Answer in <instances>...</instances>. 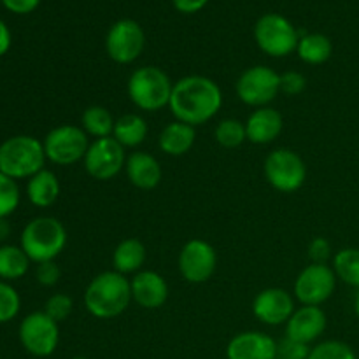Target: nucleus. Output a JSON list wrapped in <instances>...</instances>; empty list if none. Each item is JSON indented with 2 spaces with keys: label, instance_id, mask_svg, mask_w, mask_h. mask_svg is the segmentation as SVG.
Segmentation results:
<instances>
[{
  "label": "nucleus",
  "instance_id": "2eb2a0df",
  "mask_svg": "<svg viewBox=\"0 0 359 359\" xmlns=\"http://www.w3.org/2000/svg\"><path fill=\"white\" fill-rule=\"evenodd\" d=\"M294 311L297 307H294L293 294L283 287H266L259 291L252 300V314L263 325H286Z\"/></svg>",
  "mask_w": 359,
  "mask_h": 359
},
{
  "label": "nucleus",
  "instance_id": "f704fd0d",
  "mask_svg": "<svg viewBox=\"0 0 359 359\" xmlns=\"http://www.w3.org/2000/svg\"><path fill=\"white\" fill-rule=\"evenodd\" d=\"M309 353H311L309 346L284 337V339L279 342L277 359H307Z\"/></svg>",
  "mask_w": 359,
  "mask_h": 359
},
{
  "label": "nucleus",
  "instance_id": "473e14b6",
  "mask_svg": "<svg viewBox=\"0 0 359 359\" xmlns=\"http://www.w3.org/2000/svg\"><path fill=\"white\" fill-rule=\"evenodd\" d=\"M74 302L69 294L65 293H55L53 297L48 298L44 305V312L56 323H62L72 314Z\"/></svg>",
  "mask_w": 359,
  "mask_h": 359
},
{
  "label": "nucleus",
  "instance_id": "aec40b11",
  "mask_svg": "<svg viewBox=\"0 0 359 359\" xmlns=\"http://www.w3.org/2000/svg\"><path fill=\"white\" fill-rule=\"evenodd\" d=\"M125 172L128 181L135 188L144 189V191L156 188L163 177L160 161L146 151H135L130 156H126Z\"/></svg>",
  "mask_w": 359,
  "mask_h": 359
},
{
  "label": "nucleus",
  "instance_id": "7c9ffc66",
  "mask_svg": "<svg viewBox=\"0 0 359 359\" xmlns=\"http://www.w3.org/2000/svg\"><path fill=\"white\" fill-rule=\"evenodd\" d=\"M20 205V188L16 181L0 172V219L14 212Z\"/></svg>",
  "mask_w": 359,
  "mask_h": 359
},
{
  "label": "nucleus",
  "instance_id": "423d86ee",
  "mask_svg": "<svg viewBox=\"0 0 359 359\" xmlns=\"http://www.w3.org/2000/svg\"><path fill=\"white\" fill-rule=\"evenodd\" d=\"M258 48L272 58H284L297 51L300 34L286 16L277 13L263 14L255 25Z\"/></svg>",
  "mask_w": 359,
  "mask_h": 359
},
{
  "label": "nucleus",
  "instance_id": "ea45409f",
  "mask_svg": "<svg viewBox=\"0 0 359 359\" xmlns=\"http://www.w3.org/2000/svg\"><path fill=\"white\" fill-rule=\"evenodd\" d=\"M11 48V32L7 25L0 20V56L6 55Z\"/></svg>",
  "mask_w": 359,
  "mask_h": 359
},
{
  "label": "nucleus",
  "instance_id": "ddd939ff",
  "mask_svg": "<svg viewBox=\"0 0 359 359\" xmlns=\"http://www.w3.org/2000/svg\"><path fill=\"white\" fill-rule=\"evenodd\" d=\"M125 147L114 139H97L90 144L83 165L88 175L97 181H111L125 168Z\"/></svg>",
  "mask_w": 359,
  "mask_h": 359
},
{
  "label": "nucleus",
  "instance_id": "f3484780",
  "mask_svg": "<svg viewBox=\"0 0 359 359\" xmlns=\"http://www.w3.org/2000/svg\"><path fill=\"white\" fill-rule=\"evenodd\" d=\"M279 344L263 332H242L226 346L228 359H277Z\"/></svg>",
  "mask_w": 359,
  "mask_h": 359
},
{
  "label": "nucleus",
  "instance_id": "7ed1b4c3",
  "mask_svg": "<svg viewBox=\"0 0 359 359\" xmlns=\"http://www.w3.org/2000/svg\"><path fill=\"white\" fill-rule=\"evenodd\" d=\"M44 144L32 135H16L0 144V172L11 179H30L44 170Z\"/></svg>",
  "mask_w": 359,
  "mask_h": 359
},
{
  "label": "nucleus",
  "instance_id": "a211bd4d",
  "mask_svg": "<svg viewBox=\"0 0 359 359\" xmlns=\"http://www.w3.org/2000/svg\"><path fill=\"white\" fill-rule=\"evenodd\" d=\"M132 286V300L142 309L154 311L163 307L168 300V284L158 272L153 270H140L130 280Z\"/></svg>",
  "mask_w": 359,
  "mask_h": 359
},
{
  "label": "nucleus",
  "instance_id": "0eeeda50",
  "mask_svg": "<svg viewBox=\"0 0 359 359\" xmlns=\"http://www.w3.org/2000/svg\"><path fill=\"white\" fill-rule=\"evenodd\" d=\"M263 172L273 189L280 193H294L305 184L307 167L298 153L287 147H279L265 158Z\"/></svg>",
  "mask_w": 359,
  "mask_h": 359
},
{
  "label": "nucleus",
  "instance_id": "37998d69",
  "mask_svg": "<svg viewBox=\"0 0 359 359\" xmlns=\"http://www.w3.org/2000/svg\"><path fill=\"white\" fill-rule=\"evenodd\" d=\"M72 359H90V358H84V356H77V358H72Z\"/></svg>",
  "mask_w": 359,
  "mask_h": 359
},
{
  "label": "nucleus",
  "instance_id": "f257e3e1",
  "mask_svg": "<svg viewBox=\"0 0 359 359\" xmlns=\"http://www.w3.org/2000/svg\"><path fill=\"white\" fill-rule=\"evenodd\" d=\"M168 107L177 121L191 126L205 125L223 107V93L209 77L186 76L174 83Z\"/></svg>",
  "mask_w": 359,
  "mask_h": 359
},
{
  "label": "nucleus",
  "instance_id": "cd10ccee",
  "mask_svg": "<svg viewBox=\"0 0 359 359\" xmlns=\"http://www.w3.org/2000/svg\"><path fill=\"white\" fill-rule=\"evenodd\" d=\"M333 272L337 279H342L349 286L359 287V249H340L333 256Z\"/></svg>",
  "mask_w": 359,
  "mask_h": 359
},
{
  "label": "nucleus",
  "instance_id": "412c9836",
  "mask_svg": "<svg viewBox=\"0 0 359 359\" xmlns=\"http://www.w3.org/2000/svg\"><path fill=\"white\" fill-rule=\"evenodd\" d=\"M196 140V130L195 126L186 125L181 121H172L161 130L160 139H158V146H160L161 153L168 154V156H182V154L189 153L191 147L195 146Z\"/></svg>",
  "mask_w": 359,
  "mask_h": 359
},
{
  "label": "nucleus",
  "instance_id": "393cba45",
  "mask_svg": "<svg viewBox=\"0 0 359 359\" xmlns=\"http://www.w3.org/2000/svg\"><path fill=\"white\" fill-rule=\"evenodd\" d=\"M116 119L107 107L102 105H90L81 116V128L88 137L97 139H107L114 132Z\"/></svg>",
  "mask_w": 359,
  "mask_h": 359
},
{
  "label": "nucleus",
  "instance_id": "4c0bfd02",
  "mask_svg": "<svg viewBox=\"0 0 359 359\" xmlns=\"http://www.w3.org/2000/svg\"><path fill=\"white\" fill-rule=\"evenodd\" d=\"M14 14H28L35 11L41 4V0H0Z\"/></svg>",
  "mask_w": 359,
  "mask_h": 359
},
{
  "label": "nucleus",
  "instance_id": "5701e85b",
  "mask_svg": "<svg viewBox=\"0 0 359 359\" xmlns=\"http://www.w3.org/2000/svg\"><path fill=\"white\" fill-rule=\"evenodd\" d=\"M27 196L35 207H51L60 196V181L51 170H41L28 179Z\"/></svg>",
  "mask_w": 359,
  "mask_h": 359
},
{
  "label": "nucleus",
  "instance_id": "6ab92c4d",
  "mask_svg": "<svg viewBox=\"0 0 359 359\" xmlns=\"http://www.w3.org/2000/svg\"><path fill=\"white\" fill-rule=\"evenodd\" d=\"M283 126L284 119L279 111L273 107H259L249 114L245 121V133H248L249 142L256 146H265L280 135Z\"/></svg>",
  "mask_w": 359,
  "mask_h": 359
},
{
  "label": "nucleus",
  "instance_id": "20e7f679",
  "mask_svg": "<svg viewBox=\"0 0 359 359\" xmlns=\"http://www.w3.org/2000/svg\"><path fill=\"white\" fill-rule=\"evenodd\" d=\"M174 83L165 70L154 65H144L133 70L126 91L137 109L146 112L161 111L170 104Z\"/></svg>",
  "mask_w": 359,
  "mask_h": 359
},
{
  "label": "nucleus",
  "instance_id": "1a4fd4ad",
  "mask_svg": "<svg viewBox=\"0 0 359 359\" xmlns=\"http://www.w3.org/2000/svg\"><path fill=\"white\" fill-rule=\"evenodd\" d=\"M44 153L49 161L60 167L83 161L90 147V140L84 130L77 125H60L53 128L42 140Z\"/></svg>",
  "mask_w": 359,
  "mask_h": 359
},
{
  "label": "nucleus",
  "instance_id": "39448f33",
  "mask_svg": "<svg viewBox=\"0 0 359 359\" xmlns=\"http://www.w3.org/2000/svg\"><path fill=\"white\" fill-rule=\"evenodd\" d=\"M67 245V230L56 217L42 216L32 219L21 233V249L30 262H55Z\"/></svg>",
  "mask_w": 359,
  "mask_h": 359
},
{
  "label": "nucleus",
  "instance_id": "c85d7f7f",
  "mask_svg": "<svg viewBox=\"0 0 359 359\" xmlns=\"http://www.w3.org/2000/svg\"><path fill=\"white\" fill-rule=\"evenodd\" d=\"M214 137L219 146L226 147V149H235V147L242 146L248 140V133H245V123L238 121V119L228 118L217 123L216 130H214Z\"/></svg>",
  "mask_w": 359,
  "mask_h": 359
},
{
  "label": "nucleus",
  "instance_id": "72a5a7b5",
  "mask_svg": "<svg viewBox=\"0 0 359 359\" xmlns=\"http://www.w3.org/2000/svg\"><path fill=\"white\" fill-rule=\"evenodd\" d=\"M305 88H307V79L302 72L290 70V72L280 74V93L297 97V95L304 93Z\"/></svg>",
  "mask_w": 359,
  "mask_h": 359
},
{
  "label": "nucleus",
  "instance_id": "79ce46f5",
  "mask_svg": "<svg viewBox=\"0 0 359 359\" xmlns=\"http://www.w3.org/2000/svg\"><path fill=\"white\" fill-rule=\"evenodd\" d=\"M354 311H356V314H358V318H359V293H358V297H356V304H354Z\"/></svg>",
  "mask_w": 359,
  "mask_h": 359
},
{
  "label": "nucleus",
  "instance_id": "a19ab883",
  "mask_svg": "<svg viewBox=\"0 0 359 359\" xmlns=\"http://www.w3.org/2000/svg\"><path fill=\"white\" fill-rule=\"evenodd\" d=\"M9 231H11V228H9V224L6 223V219H0V241L7 238Z\"/></svg>",
  "mask_w": 359,
  "mask_h": 359
},
{
  "label": "nucleus",
  "instance_id": "2f4dec72",
  "mask_svg": "<svg viewBox=\"0 0 359 359\" xmlns=\"http://www.w3.org/2000/svg\"><path fill=\"white\" fill-rule=\"evenodd\" d=\"M21 307L18 291L6 280H0V325L13 321Z\"/></svg>",
  "mask_w": 359,
  "mask_h": 359
},
{
  "label": "nucleus",
  "instance_id": "bb28decb",
  "mask_svg": "<svg viewBox=\"0 0 359 359\" xmlns=\"http://www.w3.org/2000/svg\"><path fill=\"white\" fill-rule=\"evenodd\" d=\"M30 258L18 245H0V279L16 280L28 272Z\"/></svg>",
  "mask_w": 359,
  "mask_h": 359
},
{
  "label": "nucleus",
  "instance_id": "9d476101",
  "mask_svg": "<svg viewBox=\"0 0 359 359\" xmlns=\"http://www.w3.org/2000/svg\"><path fill=\"white\" fill-rule=\"evenodd\" d=\"M146 34L135 20H119L109 28L105 35V51L114 63L130 65L135 62L144 51Z\"/></svg>",
  "mask_w": 359,
  "mask_h": 359
},
{
  "label": "nucleus",
  "instance_id": "9b49d317",
  "mask_svg": "<svg viewBox=\"0 0 359 359\" xmlns=\"http://www.w3.org/2000/svg\"><path fill=\"white\" fill-rule=\"evenodd\" d=\"M20 340L32 356H51L60 342L58 323L53 321L46 312H32L21 321Z\"/></svg>",
  "mask_w": 359,
  "mask_h": 359
},
{
  "label": "nucleus",
  "instance_id": "58836bf2",
  "mask_svg": "<svg viewBox=\"0 0 359 359\" xmlns=\"http://www.w3.org/2000/svg\"><path fill=\"white\" fill-rule=\"evenodd\" d=\"M175 9L182 14H195L209 4V0H172Z\"/></svg>",
  "mask_w": 359,
  "mask_h": 359
},
{
  "label": "nucleus",
  "instance_id": "e433bc0d",
  "mask_svg": "<svg viewBox=\"0 0 359 359\" xmlns=\"http://www.w3.org/2000/svg\"><path fill=\"white\" fill-rule=\"evenodd\" d=\"M309 258H311L312 263L326 265V262L332 258V245H330V242L325 237H316L309 244Z\"/></svg>",
  "mask_w": 359,
  "mask_h": 359
},
{
  "label": "nucleus",
  "instance_id": "a878e982",
  "mask_svg": "<svg viewBox=\"0 0 359 359\" xmlns=\"http://www.w3.org/2000/svg\"><path fill=\"white\" fill-rule=\"evenodd\" d=\"M297 53L302 62L309 65H321L332 58L333 44L323 34H305L298 41Z\"/></svg>",
  "mask_w": 359,
  "mask_h": 359
},
{
  "label": "nucleus",
  "instance_id": "c9c22d12",
  "mask_svg": "<svg viewBox=\"0 0 359 359\" xmlns=\"http://www.w3.org/2000/svg\"><path fill=\"white\" fill-rule=\"evenodd\" d=\"M35 277H37L39 284L51 287L58 284V280L62 279V270H60V266L55 262L39 263L37 270H35Z\"/></svg>",
  "mask_w": 359,
  "mask_h": 359
},
{
  "label": "nucleus",
  "instance_id": "6e6552de",
  "mask_svg": "<svg viewBox=\"0 0 359 359\" xmlns=\"http://www.w3.org/2000/svg\"><path fill=\"white\" fill-rule=\"evenodd\" d=\"M235 91L249 107H269L280 93V74L266 65L249 67L235 83Z\"/></svg>",
  "mask_w": 359,
  "mask_h": 359
},
{
  "label": "nucleus",
  "instance_id": "dca6fc26",
  "mask_svg": "<svg viewBox=\"0 0 359 359\" xmlns=\"http://www.w3.org/2000/svg\"><path fill=\"white\" fill-rule=\"evenodd\" d=\"M326 323H328V319H326L325 311L321 307L302 305L286 323V337L309 346L325 333Z\"/></svg>",
  "mask_w": 359,
  "mask_h": 359
},
{
  "label": "nucleus",
  "instance_id": "c756f323",
  "mask_svg": "<svg viewBox=\"0 0 359 359\" xmlns=\"http://www.w3.org/2000/svg\"><path fill=\"white\" fill-rule=\"evenodd\" d=\"M307 359H358L353 347L340 340H326L311 349Z\"/></svg>",
  "mask_w": 359,
  "mask_h": 359
},
{
  "label": "nucleus",
  "instance_id": "4468645a",
  "mask_svg": "<svg viewBox=\"0 0 359 359\" xmlns=\"http://www.w3.org/2000/svg\"><path fill=\"white\" fill-rule=\"evenodd\" d=\"M177 263L179 272L186 283L203 284L216 272V249L203 238H191L182 245Z\"/></svg>",
  "mask_w": 359,
  "mask_h": 359
},
{
  "label": "nucleus",
  "instance_id": "4be33fe9",
  "mask_svg": "<svg viewBox=\"0 0 359 359\" xmlns=\"http://www.w3.org/2000/svg\"><path fill=\"white\" fill-rule=\"evenodd\" d=\"M144 262H146V248L139 238H125L116 245L114 252H112L114 272L121 273V276L140 272Z\"/></svg>",
  "mask_w": 359,
  "mask_h": 359
},
{
  "label": "nucleus",
  "instance_id": "f8f14e48",
  "mask_svg": "<svg viewBox=\"0 0 359 359\" xmlns=\"http://www.w3.org/2000/svg\"><path fill=\"white\" fill-rule=\"evenodd\" d=\"M337 287V276L332 266L311 263L298 273L294 280V298L302 305L319 307L332 298Z\"/></svg>",
  "mask_w": 359,
  "mask_h": 359
},
{
  "label": "nucleus",
  "instance_id": "b1692460",
  "mask_svg": "<svg viewBox=\"0 0 359 359\" xmlns=\"http://www.w3.org/2000/svg\"><path fill=\"white\" fill-rule=\"evenodd\" d=\"M147 123L142 116L130 112V114L119 116L116 119L112 137L121 144L123 147H137L147 139Z\"/></svg>",
  "mask_w": 359,
  "mask_h": 359
},
{
  "label": "nucleus",
  "instance_id": "f03ea898",
  "mask_svg": "<svg viewBox=\"0 0 359 359\" xmlns=\"http://www.w3.org/2000/svg\"><path fill=\"white\" fill-rule=\"evenodd\" d=\"M132 302L130 280L109 270L95 276L84 291V307L97 319H114L128 309Z\"/></svg>",
  "mask_w": 359,
  "mask_h": 359
}]
</instances>
